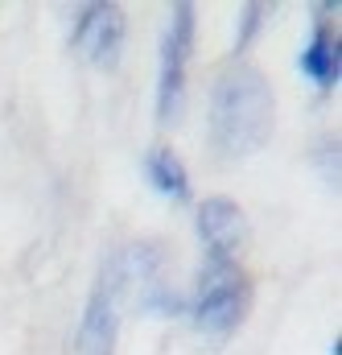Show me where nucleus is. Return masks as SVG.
Masks as SVG:
<instances>
[{"mask_svg":"<svg viewBox=\"0 0 342 355\" xmlns=\"http://www.w3.org/2000/svg\"><path fill=\"white\" fill-rule=\"evenodd\" d=\"M206 132L219 157H248L272 137V87L252 62H231L206 103Z\"/></svg>","mask_w":342,"mask_h":355,"instance_id":"1","label":"nucleus"},{"mask_svg":"<svg viewBox=\"0 0 342 355\" xmlns=\"http://www.w3.org/2000/svg\"><path fill=\"white\" fill-rule=\"evenodd\" d=\"M248 306H252V285H248L240 261H206V265L198 268L190 310H194L198 327H202L210 339L231 335V331L244 322Z\"/></svg>","mask_w":342,"mask_h":355,"instance_id":"2","label":"nucleus"},{"mask_svg":"<svg viewBox=\"0 0 342 355\" xmlns=\"http://www.w3.org/2000/svg\"><path fill=\"white\" fill-rule=\"evenodd\" d=\"M120 297H124V281H120V261L107 257V265L99 268L91 297L83 306V322L75 335V355H116L120 339Z\"/></svg>","mask_w":342,"mask_h":355,"instance_id":"3","label":"nucleus"},{"mask_svg":"<svg viewBox=\"0 0 342 355\" xmlns=\"http://www.w3.org/2000/svg\"><path fill=\"white\" fill-rule=\"evenodd\" d=\"M194 50V4H173L161 50H157V116L177 120L181 95H186V62Z\"/></svg>","mask_w":342,"mask_h":355,"instance_id":"4","label":"nucleus"},{"mask_svg":"<svg viewBox=\"0 0 342 355\" xmlns=\"http://www.w3.org/2000/svg\"><path fill=\"white\" fill-rule=\"evenodd\" d=\"M198 244L206 261H240L248 248V219L231 198H206L198 207Z\"/></svg>","mask_w":342,"mask_h":355,"instance_id":"5","label":"nucleus"},{"mask_svg":"<svg viewBox=\"0 0 342 355\" xmlns=\"http://www.w3.org/2000/svg\"><path fill=\"white\" fill-rule=\"evenodd\" d=\"M71 46L87 54L95 67H116L124 50V8L120 4H87L75 21Z\"/></svg>","mask_w":342,"mask_h":355,"instance_id":"6","label":"nucleus"},{"mask_svg":"<svg viewBox=\"0 0 342 355\" xmlns=\"http://www.w3.org/2000/svg\"><path fill=\"white\" fill-rule=\"evenodd\" d=\"M339 33L330 29V25H318L314 33H309V42H305V50L297 54V67H301V75H309L318 87H334L339 83Z\"/></svg>","mask_w":342,"mask_h":355,"instance_id":"7","label":"nucleus"},{"mask_svg":"<svg viewBox=\"0 0 342 355\" xmlns=\"http://www.w3.org/2000/svg\"><path fill=\"white\" fill-rule=\"evenodd\" d=\"M145 178L157 194H165L173 202H190V178H186V166L177 162L173 149H153L145 157Z\"/></svg>","mask_w":342,"mask_h":355,"instance_id":"8","label":"nucleus"},{"mask_svg":"<svg viewBox=\"0 0 342 355\" xmlns=\"http://www.w3.org/2000/svg\"><path fill=\"white\" fill-rule=\"evenodd\" d=\"M268 17V8L264 4H248L244 12H240V29H235V50H248V42L256 37V29H260V21Z\"/></svg>","mask_w":342,"mask_h":355,"instance_id":"9","label":"nucleus"}]
</instances>
